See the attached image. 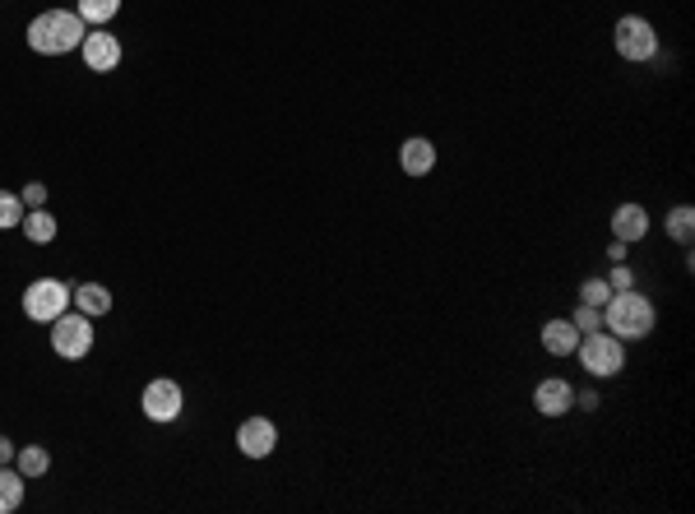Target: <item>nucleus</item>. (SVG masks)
Returning <instances> with one entry per match:
<instances>
[{"label": "nucleus", "mask_w": 695, "mask_h": 514, "mask_svg": "<svg viewBox=\"0 0 695 514\" xmlns=\"http://www.w3.org/2000/svg\"><path fill=\"white\" fill-rule=\"evenodd\" d=\"M51 348H56V357H65V362H79V357H89L93 352V320L84 311H70L56 315L51 320Z\"/></svg>", "instance_id": "423d86ee"}, {"label": "nucleus", "mask_w": 695, "mask_h": 514, "mask_svg": "<svg viewBox=\"0 0 695 514\" xmlns=\"http://www.w3.org/2000/svg\"><path fill=\"white\" fill-rule=\"evenodd\" d=\"M75 311H84L93 320V315H107L112 311V292L102 288V283H79L75 288Z\"/></svg>", "instance_id": "dca6fc26"}, {"label": "nucleus", "mask_w": 695, "mask_h": 514, "mask_svg": "<svg viewBox=\"0 0 695 514\" xmlns=\"http://www.w3.org/2000/svg\"><path fill=\"white\" fill-rule=\"evenodd\" d=\"M570 325L580 329V334H598V329H603V311H598V306H584V301H580V311L570 315Z\"/></svg>", "instance_id": "4be33fe9"}, {"label": "nucleus", "mask_w": 695, "mask_h": 514, "mask_svg": "<svg viewBox=\"0 0 695 514\" xmlns=\"http://www.w3.org/2000/svg\"><path fill=\"white\" fill-rule=\"evenodd\" d=\"M612 47H617L621 61L631 65H645L658 56V33L649 19H640V14H621L617 28H612Z\"/></svg>", "instance_id": "20e7f679"}, {"label": "nucleus", "mask_w": 695, "mask_h": 514, "mask_svg": "<svg viewBox=\"0 0 695 514\" xmlns=\"http://www.w3.org/2000/svg\"><path fill=\"white\" fill-rule=\"evenodd\" d=\"M654 325H658V311H654V301H649L640 288H626V292H612V297H607L603 329H607V334H617L621 343L649 339Z\"/></svg>", "instance_id": "f257e3e1"}, {"label": "nucleus", "mask_w": 695, "mask_h": 514, "mask_svg": "<svg viewBox=\"0 0 695 514\" xmlns=\"http://www.w3.org/2000/svg\"><path fill=\"white\" fill-rule=\"evenodd\" d=\"M14 468H19V473L33 482V477H42V473L51 468V454L42 450V445H24V450L14 454Z\"/></svg>", "instance_id": "6ab92c4d"}, {"label": "nucleus", "mask_w": 695, "mask_h": 514, "mask_svg": "<svg viewBox=\"0 0 695 514\" xmlns=\"http://www.w3.org/2000/svg\"><path fill=\"white\" fill-rule=\"evenodd\" d=\"M607 297H612V283H607V278H584V283H580V301H584V306H598V311H603Z\"/></svg>", "instance_id": "412c9836"}, {"label": "nucleus", "mask_w": 695, "mask_h": 514, "mask_svg": "<svg viewBox=\"0 0 695 514\" xmlns=\"http://www.w3.org/2000/svg\"><path fill=\"white\" fill-rule=\"evenodd\" d=\"M24 482L28 477L19 473V468L0 464V514H14L19 505H24Z\"/></svg>", "instance_id": "4468645a"}, {"label": "nucleus", "mask_w": 695, "mask_h": 514, "mask_svg": "<svg viewBox=\"0 0 695 514\" xmlns=\"http://www.w3.org/2000/svg\"><path fill=\"white\" fill-rule=\"evenodd\" d=\"M575 408H584V413H594V408H598V394H594V389H584V394H575Z\"/></svg>", "instance_id": "393cba45"}, {"label": "nucleus", "mask_w": 695, "mask_h": 514, "mask_svg": "<svg viewBox=\"0 0 695 514\" xmlns=\"http://www.w3.org/2000/svg\"><path fill=\"white\" fill-rule=\"evenodd\" d=\"M84 38H89V24L75 10H42L28 24V47L38 51V56H65V51H75Z\"/></svg>", "instance_id": "f03ea898"}, {"label": "nucleus", "mask_w": 695, "mask_h": 514, "mask_svg": "<svg viewBox=\"0 0 695 514\" xmlns=\"http://www.w3.org/2000/svg\"><path fill=\"white\" fill-rule=\"evenodd\" d=\"M575 357H580L584 371H589L594 380H607V376H617L621 366H626V343H621L617 334L598 329V334H580V348H575Z\"/></svg>", "instance_id": "7ed1b4c3"}, {"label": "nucleus", "mask_w": 695, "mask_h": 514, "mask_svg": "<svg viewBox=\"0 0 695 514\" xmlns=\"http://www.w3.org/2000/svg\"><path fill=\"white\" fill-rule=\"evenodd\" d=\"M19 200H24V209H42V204H47V186H42V181H28V186L19 190Z\"/></svg>", "instance_id": "5701e85b"}, {"label": "nucleus", "mask_w": 695, "mask_h": 514, "mask_svg": "<svg viewBox=\"0 0 695 514\" xmlns=\"http://www.w3.org/2000/svg\"><path fill=\"white\" fill-rule=\"evenodd\" d=\"M607 260H612V264L626 260V241H612V246H607Z\"/></svg>", "instance_id": "a878e982"}, {"label": "nucleus", "mask_w": 695, "mask_h": 514, "mask_svg": "<svg viewBox=\"0 0 695 514\" xmlns=\"http://www.w3.org/2000/svg\"><path fill=\"white\" fill-rule=\"evenodd\" d=\"M607 283H612V292H626V288H635L631 264H626V260H621V264H612V278H607Z\"/></svg>", "instance_id": "b1692460"}, {"label": "nucleus", "mask_w": 695, "mask_h": 514, "mask_svg": "<svg viewBox=\"0 0 695 514\" xmlns=\"http://www.w3.org/2000/svg\"><path fill=\"white\" fill-rule=\"evenodd\" d=\"M19 227H24V237L33 241V246H47V241H56V232H61V223H56L47 209H28Z\"/></svg>", "instance_id": "2eb2a0df"}, {"label": "nucleus", "mask_w": 695, "mask_h": 514, "mask_svg": "<svg viewBox=\"0 0 695 514\" xmlns=\"http://www.w3.org/2000/svg\"><path fill=\"white\" fill-rule=\"evenodd\" d=\"M139 408H144V417H149V422H177L181 408H186V394H181L177 380L158 376V380H149V385H144V394H139Z\"/></svg>", "instance_id": "0eeeda50"}, {"label": "nucleus", "mask_w": 695, "mask_h": 514, "mask_svg": "<svg viewBox=\"0 0 695 514\" xmlns=\"http://www.w3.org/2000/svg\"><path fill=\"white\" fill-rule=\"evenodd\" d=\"M668 237L677 241V246H691V237H695V209L691 204H677V209H668Z\"/></svg>", "instance_id": "a211bd4d"}, {"label": "nucleus", "mask_w": 695, "mask_h": 514, "mask_svg": "<svg viewBox=\"0 0 695 514\" xmlns=\"http://www.w3.org/2000/svg\"><path fill=\"white\" fill-rule=\"evenodd\" d=\"M399 167H404L408 176H427L431 167H436V144L422 135L404 139V144H399Z\"/></svg>", "instance_id": "f8f14e48"}, {"label": "nucleus", "mask_w": 695, "mask_h": 514, "mask_svg": "<svg viewBox=\"0 0 695 514\" xmlns=\"http://www.w3.org/2000/svg\"><path fill=\"white\" fill-rule=\"evenodd\" d=\"M237 450L246 454V459H269V454L278 450V427L269 417H246L237 427Z\"/></svg>", "instance_id": "6e6552de"}, {"label": "nucleus", "mask_w": 695, "mask_h": 514, "mask_svg": "<svg viewBox=\"0 0 695 514\" xmlns=\"http://www.w3.org/2000/svg\"><path fill=\"white\" fill-rule=\"evenodd\" d=\"M116 10H121V0H79V5H75V14L89 28H107L116 19Z\"/></svg>", "instance_id": "f3484780"}, {"label": "nucleus", "mask_w": 695, "mask_h": 514, "mask_svg": "<svg viewBox=\"0 0 695 514\" xmlns=\"http://www.w3.org/2000/svg\"><path fill=\"white\" fill-rule=\"evenodd\" d=\"M649 237V214L645 204H617L612 209V241H645Z\"/></svg>", "instance_id": "9b49d317"}, {"label": "nucleus", "mask_w": 695, "mask_h": 514, "mask_svg": "<svg viewBox=\"0 0 695 514\" xmlns=\"http://www.w3.org/2000/svg\"><path fill=\"white\" fill-rule=\"evenodd\" d=\"M533 408H538L543 417H566L570 408H575V385L561 380V376L543 380V385L533 389Z\"/></svg>", "instance_id": "9d476101"}, {"label": "nucleus", "mask_w": 695, "mask_h": 514, "mask_svg": "<svg viewBox=\"0 0 695 514\" xmlns=\"http://www.w3.org/2000/svg\"><path fill=\"white\" fill-rule=\"evenodd\" d=\"M75 306V292L65 288L61 278H33L24 288V315L33 325H51L56 315H65Z\"/></svg>", "instance_id": "39448f33"}, {"label": "nucleus", "mask_w": 695, "mask_h": 514, "mask_svg": "<svg viewBox=\"0 0 695 514\" xmlns=\"http://www.w3.org/2000/svg\"><path fill=\"white\" fill-rule=\"evenodd\" d=\"M14 454H19V450H14V440H5V436H0V464H10Z\"/></svg>", "instance_id": "bb28decb"}, {"label": "nucleus", "mask_w": 695, "mask_h": 514, "mask_svg": "<svg viewBox=\"0 0 695 514\" xmlns=\"http://www.w3.org/2000/svg\"><path fill=\"white\" fill-rule=\"evenodd\" d=\"M543 348L552 357H570V352L580 348V329L570 325V320H547L543 325Z\"/></svg>", "instance_id": "ddd939ff"}, {"label": "nucleus", "mask_w": 695, "mask_h": 514, "mask_svg": "<svg viewBox=\"0 0 695 514\" xmlns=\"http://www.w3.org/2000/svg\"><path fill=\"white\" fill-rule=\"evenodd\" d=\"M79 56H84V65H89L93 75H112L116 65H121V42L107 28H93L89 38L79 42Z\"/></svg>", "instance_id": "1a4fd4ad"}, {"label": "nucleus", "mask_w": 695, "mask_h": 514, "mask_svg": "<svg viewBox=\"0 0 695 514\" xmlns=\"http://www.w3.org/2000/svg\"><path fill=\"white\" fill-rule=\"evenodd\" d=\"M24 200L19 195H10V190H0V232H10V227H19L24 223Z\"/></svg>", "instance_id": "aec40b11"}]
</instances>
